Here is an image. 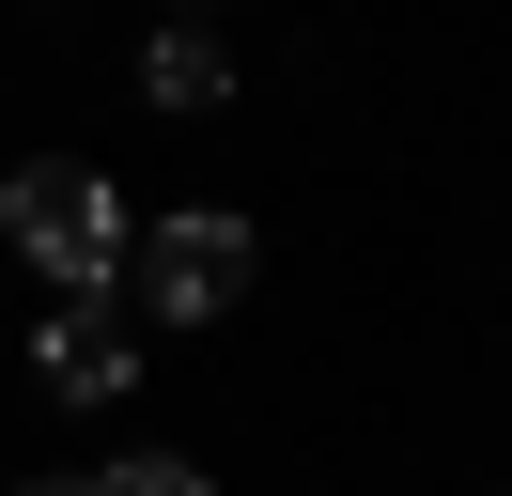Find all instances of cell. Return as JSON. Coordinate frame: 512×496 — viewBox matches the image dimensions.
Instances as JSON below:
<instances>
[{
    "label": "cell",
    "instance_id": "cell-6",
    "mask_svg": "<svg viewBox=\"0 0 512 496\" xmlns=\"http://www.w3.org/2000/svg\"><path fill=\"white\" fill-rule=\"evenodd\" d=\"M16 496H78V481H16Z\"/></svg>",
    "mask_w": 512,
    "mask_h": 496
},
{
    "label": "cell",
    "instance_id": "cell-5",
    "mask_svg": "<svg viewBox=\"0 0 512 496\" xmlns=\"http://www.w3.org/2000/svg\"><path fill=\"white\" fill-rule=\"evenodd\" d=\"M78 496H218V481H202V465H171V450H125V465H94Z\"/></svg>",
    "mask_w": 512,
    "mask_h": 496
},
{
    "label": "cell",
    "instance_id": "cell-3",
    "mask_svg": "<svg viewBox=\"0 0 512 496\" xmlns=\"http://www.w3.org/2000/svg\"><path fill=\"white\" fill-rule=\"evenodd\" d=\"M32 357H47V388H63V403L140 388V341H125V310H94V295H63V310H47V341H32Z\"/></svg>",
    "mask_w": 512,
    "mask_h": 496
},
{
    "label": "cell",
    "instance_id": "cell-2",
    "mask_svg": "<svg viewBox=\"0 0 512 496\" xmlns=\"http://www.w3.org/2000/svg\"><path fill=\"white\" fill-rule=\"evenodd\" d=\"M125 279H140V310H171V326H218L233 295H249V217H156V233L125 248Z\"/></svg>",
    "mask_w": 512,
    "mask_h": 496
},
{
    "label": "cell",
    "instance_id": "cell-1",
    "mask_svg": "<svg viewBox=\"0 0 512 496\" xmlns=\"http://www.w3.org/2000/svg\"><path fill=\"white\" fill-rule=\"evenodd\" d=\"M0 248H32L63 295H94V279H125V186L94 171V155H32V171L0 186Z\"/></svg>",
    "mask_w": 512,
    "mask_h": 496
},
{
    "label": "cell",
    "instance_id": "cell-4",
    "mask_svg": "<svg viewBox=\"0 0 512 496\" xmlns=\"http://www.w3.org/2000/svg\"><path fill=\"white\" fill-rule=\"evenodd\" d=\"M140 93H156V109H218L233 47H218V31H156V47H140Z\"/></svg>",
    "mask_w": 512,
    "mask_h": 496
}]
</instances>
